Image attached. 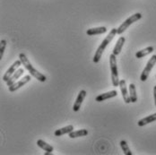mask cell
Listing matches in <instances>:
<instances>
[{
	"instance_id": "cell-9",
	"label": "cell",
	"mask_w": 156,
	"mask_h": 155,
	"mask_svg": "<svg viewBox=\"0 0 156 155\" xmlns=\"http://www.w3.org/2000/svg\"><path fill=\"white\" fill-rule=\"evenodd\" d=\"M119 86L120 88V92H121V94H122V97H123V100H124L125 103H126V104L130 103L131 100H130V97H129V93L127 92V88H126L125 80H120Z\"/></svg>"
},
{
	"instance_id": "cell-5",
	"label": "cell",
	"mask_w": 156,
	"mask_h": 155,
	"mask_svg": "<svg viewBox=\"0 0 156 155\" xmlns=\"http://www.w3.org/2000/svg\"><path fill=\"white\" fill-rule=\"evenodd\" d=\"M156 64V55H154L149 60H148V62L146 64V65H145V67H144V69L143 70V72H142V74H141V76H140V80L142 82H145L147 79H148V76H149V75H150V73H151V71H152V69L154 68V66Z\"/></svg>"
},
{
	"instance_id": "cell-12",
	"label": "cell",
	"mask_w": 156,
	"mask_h": 155,
	"mask_svg": "<svg viewBox=\"0 0 156 155\" xmlns=\"http://www.w3.org/2000/svg\"><path fill=\"white\" fill-rule=\"evenodd\" d=\"M72 131H74V126L72 125H66L65 127H62V128H59V129L56 130L54 132V135H55V136H62L64 135L71 133Z\"/></svg>"
},
{
	"instance_id": "cell-14",
	"label": "cell",
	"mask_w": 156,
	"mask_h": 155,
	"mask_svg": "<svg viewBox=\"0 0 156 155\" xmlns=\"http://www.w3.org/2000/svg\"><path fill=\"white\" fill-rule=\"evenodd\" d=\"M154 121H156V113L152 114L150 116H147L146 118H142L141 120H139L137 122V125H138V126H144V125H146L147 124L153 123Z\"/></svg>"
},
{
	"instance_id": "cell-6",
	"label": "cell",
	"mask_w": 156,
	"mask_h": 155,
	"mask_svg": "<svg viewBox=\"0 0 156 155\" xmlns=\"http://www.w3.org/2000/svg\"><path fill=\"white\" fill-rule=\"evenodd\" d=\"M31 80V76H25L23 79H21L20 81H17V82H16L14 84H12L11 86H8V90H9L10 93H14V92H16V90H18V89H20L21 87H23V85H25V84H26L27 83H29Z\"/></svg>"
},
{
	"instance_id": "cell-13",
	"label": "cell",
	"mask_w": 156,
	"mask_h": 155,
	"mask_svg": "<svg viewBox=\"0 0 156 155\" xmlns=\"http://www.w3.org/2000/svg\"><path fill=\"white\" fill-rule=\"evenodd\" d=\"M125 41H126L125 37H120V38L118 40V41H117L116 45H115L114 48H113V52H112L115 56L119 55V53H120V51H121L122 48H123L124 44H125Z\"/></svg>"
},
{
	"instance_id": "cell-15",
	"label": "cell",
	"mask_w": 156,
	"mask_h": 155,
	"mask_svg": "<svg viewBox=\"0 0 156 155\" xmlns=\"http://www.w3.org/2000/svg\"><path fill=\"white\" fill-rule=\"evenodd\" d=\"M154 50V48L153 46L147 47V48H144V49H142V50L137 51V52L136 53V58H144L145 56L151 54Z\"/></svg>"
},
{
	"instance_id": "cell-18",
	"label": "cell",
	"mask_w": 156,
	"mask_h": 155,
	"mask_svg": "<svg viewBox=\"0 0 156 155\" xmlns=\"http://www.w3.org/2000/svg\"><path fill=\"white\" fill-rule=\"evenodd\" d=\"M107 31L106 27H97V28H92L86 31V34L89 36H94V35H99L105 33Z\"/></svg>"
},
{
	"instance_id": "cell-7",
	"label": "cell",
	"mask_w": 156,
	"mask_h": 155,
	"mask_svg": "<svg viewBox=\"0 0 156 155\" xmlns=\"http://www.w3.org/2000/svg\"><path fill=\"white\" fill-rule=\"evenodd\" d=\"M23 65V63H22V61H21L20 59H19V60H16V62L14 63V64L7 69V71H6V72L5 73V75L3 76V81L6 83V82L9 80V78L11 77V76L14 75V73L18 69V67H19L20 65Z\"/></svg>"
},
{
	"instance_id": "cell-22",
	"label": "cell",
	"mask_w": 156,
	"mask_h": 155,
	"mask_svg": "<svg viewBox=\"0 0 156 155\" xmlns=\"http://www.w3.org/2000/svg\"><path fill=\"white\" fill-rule=\"evenodd\" d=\"M154 103L156 106V85L154 87Z\"/></svg>"
},
{
	"instance_id": "cell-3",
	"label": "cell",
	"mask_w": 156,
	"mask_h": 155,
	"mask_svg": "<svg viewBox=\"0 0 156 155\" xmlns=\"http://www.w3.org/2000/svg\"><path fill=\"white\" fill-rule=\"evenodd\" d=\"M109 67H110V73H111V81L114 87H118L119 85V71H118V65H117V56H115L113 53L109 56Z\"/></svg>"
},
{
	"instance_id": "cell-4",
	"label": "cell",
	"mask_w": 156,
	"mask_h": 155,
	"mask_svg": "<svg viewBox=\"0 0 156 155\" xmlns=\"http://www.w3.org/2000/svg\"><path fill=\"white\" fill-rule=\"evenodd\" d=\"M141 18H142V14H140V13H136V14L131 16L130 17H128L125 22L117 29V34L121 35L126 30H127V28H128L131 24H133L134 23L139 21Z\"/></svg>"
},
{
	"instance_id": "cell-17",
	"label": "cell",
	"mask_w": 156,
	"mask_h": 155,
	"mask_svg": "<svg viewBox=\"0 0 156 155\" xmlns=\"http://www.w3.org/2000/svg\"><path fill=\"white\" fill-rule=\"evenodd\" d=\"M37 145H38L40 148H41L42 150H44L45 152L52 153V152L54 151V148H53V146H52V145L48 144V143H46L45 141H43V140H41V139H40L37 141Z\"/></svg>"
},
{
	"instance_id": "cell-2",
	"label": "cell",
	"mask_w": 156,
	"mask_h": 155,
	"mask_svg": "<svg viewBox=\"0 0 156 155\" xmlns=\"http://www.w3.org/2000/svg\"><path fill=\"white\" fill-rule=\"evenodd\" d=\"M116 34H117V29L116 28H113L110 32H109V34L107 35V37L102 41V42L101 43V45L98 47V48H97V50H96V52H95V54H94V63H99L100 62V60H101V56H102V54H103V52H104V50L106 49V48L108 47L109 43L112 41V40L114 39V37L116 36Z\"/></svg>"
},
{
	"instance_id": "cell-10",
	"label": "cell",
	"mask_w": 156,
	"mask_h": 155,
	"mask_svg": "<svg viewBox=\"0 0 156 155\" xmlns=\"http://www.w3.org/2000/svg\"><path fill=\"white\" fill-rule=\"evenodd\" d=\"M118 95V93L117 91L113 90V91H110V92H108V93H102V94H100L98 95L96 98H95V100L98 101V102H101V101H104L106 100H109V99H111V98H114Z\"/></svg>"
},
{
	"instance_id": "cell-23",
	"label": "cell",
	"mask_w": 156,
	"mask_h": 155,
	"mask_svg": "<svg viewBox=\"0 0 156 155\" xmlns=\"http://www.w3.org/2000/svg\"><path fill=\"white\" fill-rule=\"evenodd\" d=\"M155 78H156V76H155Z\"/></svg>"
},
{
	"instance_id": "cell-20",
	"label": "cell",
	"mask_w": 156,
	"mask_h": 155,
	"mask_svg": "<svg viewBox=\"0 0 156 155\" xmlns=\"http://www.w3.org/2000/svg\"><path fill=\"white\" fill-rule=\"evenodd\" d=\"M120 146H121V149H122V151H123V153H124V154L126 155H132V152H131V150H130V148L128 147V144H127V143H126V141L125 140H122V141H120Z\"/></svg>"
},
{
	"instance_id": "cell-8",
	"label": "cell",
	"mask_w": 156,
	"mask_h": 155,
	"mask_svg": "<svg viewBox=\"0 0 156 155\" xmlns=\"http://www.w3.org/2000/svg\"><path fill=\"white\" fill-rule=\"evenodd\" d=\"M85 96H86V91H85V90H81V91L79 92L77 98H76V101H75V103H74V106H73V110H74L75 112L79 111V109H80L81 106H82V103H83V101Z\"/></svg>"
},
{
	"instance_id": "cell-11",
	"label": "cell",
	"mask_w": 156,
	"mask_h": 155,
	"mask_svg": "<svg viewBox=\"0 0 156 155\" xmlns=\"http://www.w3.org/2000/svg\"><path fill=\"white\" fill-rule=\"evenodd\" d=\"M23 72H24V70H23V68H18L16 72L14 73V75L9 78V80L5 83L6 85H7V86H11L12 84H14L16 82H17V80L23 75Z\"/></svg>"
},
{
	"instance_id": "cell-1",
	"label": "cell",
	"mask_w": 156,
	"mask_h": 155,
	"mask_svg": "<svg viewBox=\"0 0 156 155\" xmlns=\"http://www.w3.org/2000/svg\"><path fill=\"white\" fill-rule=\"evenodd\" d=\"M19 58H20V60L22 61V63H23V65L24 66V68L30 73V75H31V76L36 78V79L39 80L41 83L46 82V80H47L46 76L43 75V74H41V73H40L39 71H37V70L32 66L31 63L30 62V60L28 59V58L26 57V55H25L24 53H20V54H19Z\"/></svg>"
},
{
	"instance_id": "cell-19",
	"label": "cell",
	"mask_w": 156,
	"mask_h": 155,
	"mask_svg": "<svg viewBox=\"0 0 156 155\" xmlns=\"http://www.w3.org/2000/svg\"><path fill=\"white\" fill-rule=\"evenodd\" d=\"M128 89H129V97H130L131 102L136 103L137 101V95H136V85L134 83H130Z\"/></svg>"
},
{
	"instance_id": "cell-21",
	"label": "cell",
	"mask_w": 156,
	"mask_h": 155,
	"mask_svg": "<svg viewBox=\"0 0 156 155\" xmlns=\"http://www.w3.org/2000/svg\"><path fill=\"white\" fill-rule=\"evenodd\" d=\"M0 58H3V55L4 52L5 50V47H6V41L5 40H2L0 41Z\"/></svg>"
},
{
	"instance_id": "cell-16",
	"label": "cell",
	"mask_w": 156,
	"mask_h": 155,
	"mask_svg": "<svg viewBox=\"0 0 156 155\" xmlns=\"http://www.w3.org/2000/svg\"><path fill=\"white\" fill-rule=\"evenodd\" d=\"M88 136V130L86 129H80L77 131H72L71 133L68 134V136L70 138H77V137H82V136Z\"/></svg>"
}]
</instances>
